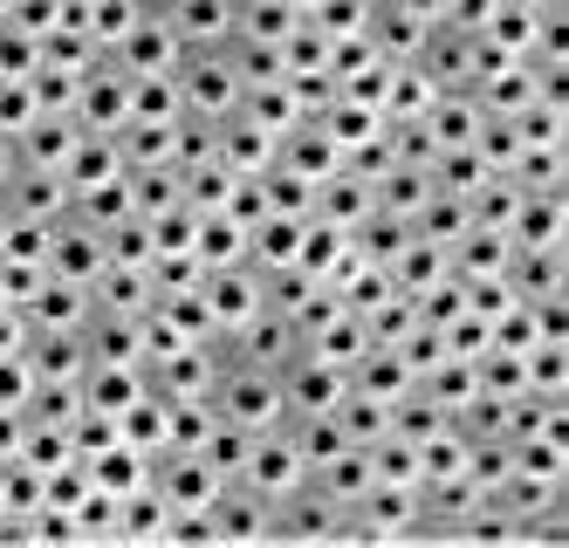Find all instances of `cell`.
<instances>
[{
    "label": "cell",
    "mask_w": 569,
    "mask_h": 548,
    "mask_svg": "<svg viewBox=\"0 0 569 548\" xmlns=\"http://www.w3.org/2000/svg\"><path fill=\"white\" fill-rule=\"evenodd\" d=\"M233 480L254 487V494H268V500L296 494V487L309 480V459H302L296 439H289V418H281V426H268V432H254V446H248V459H240Z\"/></svg>",
    "instance_id": "cell-4"
},
{
    "label": "cell",
    "mask_w": 569,
    "mask_h": 548,
    "mask_svg": "<svg viewBox=\"0 0 569 548\" xmlns=\"http://www.w3.org/2000/svg\"><path fill=\"white\" fill-rule=\"evenodd\" d=\"M14 165H21V151H14V138H0V186L14 179Z\"/></svg>",
    "instance_id": "cell-34"
},
{
    "label": "cell",
    "mask_w": 569,
    "mask_h": 548,
    "mask_svg": "<svg viewBox=\"0 0 569 548\" xmlns=\"http://www.w3.org/2000/svg\"><path fill=\"white\" fill-rule=\"evenodd\" d=\"M371 474H378L385 487H419V446L398 439V432L371 439Z\"/></svg>",
    "instance_id": "cell-26"
},
{
    "label": "cell",
    "mask_w": 569,
    "mask_h": 548,
    "mask_svg": "<svg viewBox=\"0 0 569 548\" xmlns=\"http://www.w3.org/2000/svg\"><path fill=\"white\" fill-rule=\"evenodd\" d=\"M21 439H28V411L0 405V459H14V452H21Z\"/></svg>",
    "instance_id": "cell-33"
},
{
    "label": "cell",
    "mask_w": 569,
    "mask_h": 548,
    "mask_svg": "<svg viewBox=\"0 0 569 548\" xmlns=\"http://www.w3.org/2000/svg\"><path fill=\"white\" fill-rule=\"evenodd\" d=\"M302 350V329H296V316H281V309H254L248 322H233V329H220V357L227 363H254V370H281Z\"/></svg>",
    "instance_id": "cell-3"
},
{
    "label": "cell",
    "mask_w": 569,
    "mask_h": 548,
    "mask_svg": "<svg viewBox=\"0 0 569 548\" xmlns=\"http://www.w3.org/2000/svg\"><path fill=\"white\" fill-rule=\"evenodd\" d=\"M21 309H28L34 329H83V322H90V288L69 281V275H42Z\"/></svg>",
    "instance_id": "cell-15"
},
{
    "label": "cell",
    "mask_w": 569,
    "mask_h": 548,
    "mask_svg": "<svg viewBox=\"0 0 569 548\" xmlns=\"http://www.w3.org/2000/svg\"><path fill=\"white\" fill-rule=\"evenodd\" d=\"M213 411L227 426H248V432H268L281 426V370H254V363H227L220 357V377H213Z\"/></svg>",
    "instance_id": "cell-1"
},
{
    "label": "cell",
    "mask_w": 569,
    "mask_h": 548,
    "mask_svg": "<svg viewBox=\"0 0 569 548\" xmlns=\"http://www.w3.org/2000/svg\"><path fill=\"white\" fill-rule=\"evenodd\" d=\"M343 535V508L322 487H296V494H281L274 500V528H268V541H337Z\"/></svg>",
    "instance_id": "cell-10"
},
{
    "label": "cell",
    "mask_w": 569,
    "mask_h": 548,
    "mask_svg": "<svg viewBox=\"0 0 569 548\" xmlns=\"http://www.w3.org/2000/svg\"><path fill=\"white\" fill-rule=\"evenodd\" d=\"M83 350H90V363H144V316L90 309V322H83Z\"/></svg>",
    "instance_id": "cell-16"
},
{
    "label": "cell",
    "mask_w": 569,
    "mask_h": 548,
    "mask_svg": "<svg viewBox=\"0 0 569 548\" xmlns=\"http://www.w3.org/2000/svg\"><path fill=\"white\" fill-rule=\"evenodd\" d=\"M151 487L166 494V508H213V494L227 487V474L207 452H158L151 459Z\"/></svg>",
    "instance_id": "cell-9"
},
{
    "label": "cell",
    "mask_w": 569,
    "mask_h": 548,
    "mask_svg": "<svg viewBox=\"0 0 569 548\" xmlns=\"http://www.w3.org/2000/svg\"><path fill=\"white\" fill-rule=\"evenodd\" d=\"M76 123H83V131H97V138H117L131 123V76L117 69L110 56L76 82V110H69Z\"/></svg>",
    "instance_id": "cell-7"
},
{
    "label": "cell",
    "mask_w": 569,
    "mask_h": 548,
    "mask_svg": "<svg viewBox=\"0 0 569 548\" xmlns=\"http://www.w3.org/2000/svg\"><path fill=\"white\" fill-rule=\"evenodd\" d=\"M172 82H179V110H192V117H233L240 110V76H233V56H227V41L220 49H186L179 56V69H172Z\"/></svg>",
    "instance_id": "cell-2"
},
{
    "label": "cell",
    "mask_w": 569,
    "mask_h": 548,
    "mask_svg": "<svg viewBox=\"0 0 569 548\" xmlns=\"http://www.w3.org/2000/svg\"><path fill=\"white\" fill-rule=\"evenodd\" d=\"M521 8H556V0H521Z\"/></svg>",
    "instance_id": "cell-35"
},
{
    "label": "cell",
    "mask_w": 569,
    "mask_h": 548,
    "mask_svg": "<svg viewBox=\"0 0 569 548\" xmlns=\"http://www.w3.org/2000/svg\"><path fill=\"white\" fill-rule=\"evenodd\" d=\"M0 302H8V295H0Z\"/></svg>",
    "instance_id": "cell-36"
},
{
    "label": "cell",
    "mask_w": 569,
    "mask_h": 548,
    "mask_svg": "<svg viewBox=\"0 0 569 548\" xmlns=\"http://www.w3.org/2000/svg\"><path fill=\"white\" fill-rule=\"evenodd\" d=\"M76 138H83V123H76L69 110H42V117H34L28 131L14 138V151H21V165H49V172H62L69 151H76Z\"/></svg>",
    "instance_id": "cell-19"
},
{
    "label": "cell",
    "mask_w": 569,
    "mask_h": 548,
    "mask_svg": "<svg viewBox=\"0 0 569 548\" xmlns=\"http://www.w3.org/2000/svg\"><path fill=\"white\" fill-rule=\"evenodd\" d=\"M34 117H42V103H34L28 82H0V138H21Z\"/></svg>",
    "instance_id": "cell-31"
},
{
    "label": "cell",
    "mask_w": 569,
    "mask_h": 548,
    "mask_svg": "<svg viewBox=\"0 0 569 548\" xmlns=\"http://www.w3.org/2000/svg\"><path fill=\"white\" fill-rule=\"evenodd\" d=\"M131 117L172 123V117H179V82H172V76H131Z\"/></svg>",
    "instance_id": "cell-28"
},
{
    "label": "cell",
    "mask_w": 569,
    "mask_h": 548,
    "mask_svg": "<svg viewBox=\"0 0 569 548\" xmlns=\"http://www.w3.org/2000/svg\"><path fill=\"white\" fill-rule=\"evenodd\" d=\"M28 391H34V370H28V357L14 350V357H0V405H28Z\"/></svg>",
    "instance_id": "cell-32"
},
{
    "label": "cell",
    "mask_w": 569,
    "mask_h": 548,
    "mask_svg": "<svg viewBox=\"0 0 569 548\" xmlns=\"http://www.w3.org/2000/svg\"><path fill=\"white\" fill-rule=\"evenodd\" d=\"M0 213H14V220H62L69 213V179L49 172V165H14V179L0 186Z\"/></svg>",
    "instance_id": "cell-11"
},
{
    "label": "cell",
    "mask_w": 569,
    "mask_h": 548,
    "mask_svg": "<svg viewBox=\"0 0 569 548\" xmlns=\"http://www.w3.org/2000/svg\"><path fill=\"white\" fill-rule=\"evenodd\" d=\"M562 213H569L562 186L556 192H521L515 220H508V247H562Z\"/></svg>",
    "instance_id": "cell-18"
},
{
    "label": "cell",
    "mask_w": 569,
    "mask_h": 548,
    "mask_svg": "<svg viewBox=\"0 0 569 548\" xmlns=\"http://www.w3.org/2000/svg\"><path fill=\"white\" fill-rule=\"evenodd\" d=\"M21 357L34 370V385H83V370H90L83 329H34Z\"/></svg>",
    "instance_id": "cell-13"
},
{
    "label": "cell",
    "mask_w": 569,
    "mask_h": 548,
    "mask_svg": "<svg viewBox=\"0 0 569 548\" xmlns=\"http://www.w3.org/2000/svg\"><path fill=\"white\" fill-rule=\"evenodd\" d=\"M151 8H158V0H151Z\"/></svg>",
    "instance_id": "cell-37"
},
{
    "label": "cell",
    "mask_w": 569,
    "mask_h": 548,
    "mask_svg": "<svg viewBox=\"0 0 569 548\" xmlns=\"http://www.w3.org/2000/svg\"><path fill=\"white\" fill-rule=\"evenodd\" d=\"M166 8V21L179 28L186 49H220V41H233V0H158Z\"/></svg>",
    "instance_id": "cell-17"
},
{
    "label": "cell",
    "mask_w": 569,
    "mask_h": 548,
    "mask_svg": "<svg viewBox=\"0 0 569 548\" xmlns=\"http://www.w3.org/2000/svg\"><path fill=\"white\" fill-rule=\"evenodd\" d=\"M117 172H124V151H117V138H97V131L76 138V151H69V165H62L69 199L90 192V186H103V179H117Z\"/></svg>",
    "instance_id": "cell-24"
},
{
    "label": "cell",
    "mask_w": 569,
    "mask_h": 548,
    "mask_svg": "<svg viewBox=\"0 0 569 548\" xmlns=\"http://www.w3.org/2000/svg\"><path fill=\"white\" fill-rule=\"evenodd\" d=\"M179 56H186V41H179V28L166 21V8H144V14L131 21V34L110 49V62L124 69V76H172Z\"/></svg>",
    "instance_id": "cell-6"
},
{
    "label": "cell",
    "mask_w": 569,
    "mask_h": 548,
    "mask_svg": "<svg viewBox=\"0 0 569 548\" xmlns=\"http://www.w3.org/2000/svg\"><path fill=\"white\" fill-rule=\"evenodd\" d=\"M166 521H172V508H166V494L151 480L117 494V541H166Z\"/></svg>",
    "instance_id": "cell-23"
},
{
    "label": "cell",
    "mask_w": 569,
    "mask_h": 548,
    "mask_svg": "<svg viewBox=\"0 0 569 548\" xmlns=\"http://www.w3.org/2000/svg\"><path fill=\"white\" fill-rule=\"evenodd\" d=\"M34 62H42V41L21 34L14 21H0V82H28Z\"/></svg>",
    "instance_id": "cell-30"
},
{
    "label": "cell",
    "mask_w": 569,
    "mask_h": 548,
    "mask_svg": "<svg viewBox=\"0 0 569 548\" xmlns=\"http://www.w3.org/2000/svg\"><path fill=\"white\" fill-rule=\"evenodd\" d=\"M378 474H371V446H343V452H330V459H322V467L309 474V487H322V494H330L337 500V508H350V500L363 494V487H371Z\"/></svg>",
    "instance_id": "cell-21"
},
{
    "label": "cell",
    "mask_w": 569,
    "mask_h": 548,
    "mask_svg": "<svg viewBox=\"0 0 569 548\" xmlns=\"http://www.w3.org/2000/svg\"><path fill=\"white\" fill-rule=\"evenodd\" d=\"M337 418H343V432H350L357 446H371V439H385V432H391V405H378V398H363V391H343Z\"/></svg>",
    "instance_id": "cell-29"
},
{
    "label": "cell",
    "mask_w": 569,
    "mask_h": 548,
    "mask_svg": "<svg viewBox=\"0 0 569 548\" xmlns=\"http://www.w3.org/2000/svg\"><path fill=\"white\" fill-rule=\"evenodd\" d=\"M151 391V377H144V363H90L83 370V405L90 411H124V405H138Z\"/></svg>",
    "instance_id": "cell-20"
},
{
    "label": "cell",
    "mask_w": 569,
    "mask_h": 548,
    "mask_svg": "<svg viewBox=\"0 0 569 548\" xmlns=\"http://www.w3.org/2000/svg\"><path fill=\"white\" fill-rule=\"evenodd\" d=\"M83 467H90V487H103V494H131V487L151 480V452H138L131 439H110L103 452L83 459Z\"/></svg>",
    "instance_id": "cell-22"
},
{
    "label": "cell",
    "mask_w": 569,
    "mask_h": 548,
    "mask_svg": "<svg viewBox=\"0 0 569 548\" xmlns=\"http://www.w3.org/2000/svg\"><path fill=\"white\" fill-rule=\"evenodd\" d=\"M192 261L199 268L248 261V227H240L233 213H199V227H192Z\"/></svg>",
    "instance_id": "cell-25"
},
{
    "label": "cell",
    "mask_w": 569,
    "mask_h": 548,
    "mask_svg": "<svg viewBox=\"0 0 569 548\" xmlns=\"http://www.w3.org/2000/svg\"><path fill=\"white\" fill-rule=\"evenodd\" d=\"M213 541H268V528H274V500L268 494H254V487H240V480H227L220 494H213Z\"/></svg>",
    "instance_id": "cell-12"
},
{
    "label": "cell",
    "mask_w": 569,
    "mask_h": 548,
    "mask_svg": "<svg viewBox=\"0 0 569 548\" xmlns=\"http://www.w3.org/2000/svg\"><path fill=\"white\" fill-rule=\"evenodd\" d=\"M350 391V370L316 357V350H296L289 363H281V411L289 418H316V411H337Z\"/></svg>",
    "instance_id": "cell-5"
},
{
    "label": "cell",
    "mask_w": 569,
    "mask_h": 548,
    "mask_svg": "<svg viewBox=\"0 0 569 548\" xmlns=\"http://www.w3.org/2000/svg\"><path fill=\"white\" fill-rule=\"evenodd\" d=\"M199 295H207V309H213V329H233V322H248L254 309H268V281H261L254 261L207 268V275H199Z\"/></svg>",
    "instance_id": "cell-8"
},
{
    "label": "cell",
    "mask_w": 569,
    "mask_h": 548,
    "mask_svg": "<svg viewBox=\"0 0 569 548\" xmlns=\"http://www.w3.org/2000/svg\"><path fill=\"white\" fill-rule=\"evenodd\" d=\"M144 8H151V0H90V21H83V28H90V41H97V49L110 56L117 41L131 34V21H138Z\"/></svg>",
    "instance_id": "cell-27"
},
{
    "label": "cell",
    "mask_w": 569,
    "mask_h": 548,
    "mask_svg": "<svg viewBox=\"0 0 569 548\" xmlns=\"http://www.w3.org/2000/svg\"><path fill=\"white\" fill-rule=\"evenodd\" d=\"M103 261H110V255H103V227L62 213L56 233H49V275H69V281H83V288H90Z\"/></svg>",
    "instance_id": "cell-14"
}]
</instances>
